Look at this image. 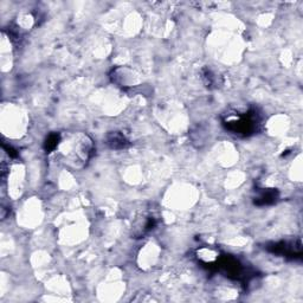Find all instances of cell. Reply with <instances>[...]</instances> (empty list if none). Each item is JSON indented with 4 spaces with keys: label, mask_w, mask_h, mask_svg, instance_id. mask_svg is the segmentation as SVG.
Here are the masks:
<instances>
[{
    "label": "cell",
    "mask_w": 303,
    "mask_h": 303,
    "mask_svg": "<svg viewBox=\"0 0 303 303\" xmlns=\"http://www.w3.org/2000/svg\"><path fill=\"white\" fill-rule=\"evenodd\" d=\"M94 152L95 147L92 138L83 132H74L60 135L55 153L60 162L68 167L81 169L85 167Z\"/></svg>",
    "instance_id": "1"
},
{
    "label": "cell",
    "mask_w": 303,
    "mask_h": 303,
    "mask_svg": "<svg viewBox=\"0 0 303 303\" xmlns=\"http://www.w3.org/2000/svg\"><path fill=\"white\" fill-rule=\"evenodd\" d=\"M223 125L227 131L232 132L233 134L249 136L255 134L259 126V116L257 111L251 109L245 113L232 110L227 111L223 117Z\"/></svg>",
    "instance_id": "2"
},
{
    "label": "cell",
    "mask_w": 303,
    "mask_h": 303,
    "mask_svg": "<svg viewBox=\"0 0 303 303\" xmlns=\"http://www.w3.org/2000/svg\"><path fill=\"white\" fill-rule=\"evenodd\" d=\"M266 249L272 254L283 256V257H290V258H296L301 257L302 255V245L301 240H284V241H279V243H272L270 244Z\"/></svg>",
    "instance_id": "3"
},
{
    "label": "cell",
    "mask_w": 303,
    "mask_h": 303,
    "mask_svg": "<svg viewBox=\"0 0 303 303\" xmlns=\"http://www.w3.org/2000/svg\"><path fill=\"white\" fill-rule=\"evenodd\" d=\"M155 225H157V219H155L153 215L142 214V216L138 217L134 226H133V234L136 238L145 236L146 233H148L149 231L154 229Z\"/></svg>",
    "instance_id": "4"
},
{
    "label": "cell",
    "mask_w": 303,
    "mask_h": 303,
    "mask_svg": "<svg viewBox=\"0 0 303 303\" xmlns=\"http://www.w3.org/2000/svg\"><path fill=\"white\" fill-rule=\"evenodd\" d=\"M197 257L201 263H203V264L216 266V263H217L219 258V254L217 250H214V249L205 247L199 249V250L197 251Z\"/></svg>",
    "instance_id": "5"
},
{
    "label": "cell",
    "mask_w": 303,
    "mask_h": 303,
    "mask_svg": "<svg viewBox=\"0 0 303 303\" xmlns=\"http://www.w3.org/2000/svg\"><path fill=\"white\" fill-rule=\"evenodd\" d=\"M279 198V193H277L276 190L268 189V190H262L261 192L258 193V196L255 198V204L257 205H268L275 203Z\"/></svg>",
    "instance_id": "6"
},
{
    "label": "cell",
    "mask_w": 303,
    "mask_h": 303,
    "mask_svg": "<svg viewBox=\"0 0 303 303\" xmlns=\"http://www.w3.org/2000/svg\"><path fill=\"white\" fill-rule=\"evenodd\" d=\"M107 143L113 149H124L129 145L128 140L118 132H115V133H111V134H109V136H108Z\"/></svg>",
    "instance_id": "7"
},
{
    "label": "cell",
    "mask_w": 303,
    "mask_h": 303,
    "mask_svg": "<svg viewBox=\"0 0 303 303\" xmlns=\"http://www.w3.org/2000/svg\"><path fill=\"white\" fill-rule=\"evenodd\" d=\"M59 140H60V134H56V133H53V134L49 135L48 139H46V141H45L46 152H55L57 146H58V143H59Z\"/></svg>",
    "instance_id": "8"
},
{
    "label": "cell",
    "mask_w": 303,
    "mask_h": 303,
    "mask_svg": "<svg viewBox=\"0 0 303 303\" xmlns=\"http://www.w3.org/2000/svg\"><path fill=\"white\" fill-rule=\"evenodd\" d=\"M203 78L205 79V83H206L207 86H214V85L218 84V78L216 77V75L212 73L211 70H208V69L205 70Z\"/></svg>",
    "instance_id": "9"
}]
</instances>
